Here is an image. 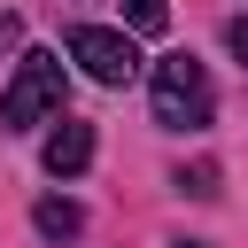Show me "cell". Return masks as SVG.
Returning <instances> with one entry per match:
<instances>
[{
    "instance_id": "7",
    "label": "cell",
    "mask_w": 248,
    "mask_h": 248,
    "mask_svg": "<svg viewBox=\"0 0 248 248\" xmlns=\"http://www.w3.org/2000/svg\"><path fill=\"white\" fill-rule=\"evenodd\" d=\"M178 194H202V202H209V194H217V170H209V163H194V170H178Z\"/></svg>"
},
{
    "instance_id": "5",
    "label": "cell",
    "mask_w": 248,
    "mask_h": 248,
    "mask_svg": "<svg viewBox=\"0 0 248 248\" xmlns=\"http://www.w3.org/2000/svg\"><path fill=\"white\" fill-rule=\"evenodd\" d=\"M31 225H39V240H78V232H85V209H78L70 194H39V202H31Z\"/></svg>"
},
{
    "instance_id": "1",
    "label": "cell",
    "mask_w": 248,
    "mask_h": 248,
    "mask_svg": "<svg viewBox=\"0 0 248 248\" xmlns=\"http://www.w3.org/2000/svg\"><path fill=\"white\" fill-rule=\"evenodd\" d=\"M62 93H70V70H62V54L31 46V54L16 62L8 93H0V132H31V124H54V116H62Z\"/></svg>"
},
{
    "instance_id": "8",
    "label": "cell",
    "mask_w": 248,
    "mask_h": 248,
    "mask_svg": "<svg viewBox=\"0 0 248 248\" xmlns=\"http://www.w3.org/2000/svg\"><path fill=\"white\" fill-rule=\"evenodd\" d=\"M232 54H240V62H248V16H240V23H232Z\"/></svg>"
},
{
    "instance_id": "9",
    "label": "cell",
    "mask_w": 248,
    "mask_h": 248,
    "mask_svg": "<svg viewBox=\"0 0 248 248\" xmlns=\"http://www.w3.org/2000/svg\"><path fill=\"white\" fill-rule=\"evenodd\" d=\"M178 248H209V240H178Z\"/></svg>"
},
{
    "instance_id": "2",
    "label": "cell",
    "mask_w": 248,
    "mask_h": 248,
    "mask_svg": "<svg viewBox=\"0 0 248 248\" xmlns=\"http://www.w3.org/2000/svg\"><path fill=\"white\" fill-rule=\"evenodd\" d=\"M147 101H155V124H170V132H202L217 116V85L194 54H163L147 70Z\"/></svg>"
},
{
    "instance_id": "4",
    "label": "cell",
    "mask_w": 248,
    "mask_h": 248,
    "mask_svg": "<svg viewBox=\"0 0 248 248\" xmlns=\"http://www.w3.org/2000/svg\"><path fill=\"white\" fill-rule=\"evenodd\" d=\"M39 163H46V178H78V170L93 163V124H78V116H54V132H46Z\"/></svg>"
},
{
    "instance_id": "6",
    "label": "cell",
    "mask_w": 248,
    "mask_h": 248,
    "mask_svg": "<svg viewBox=\"0 0 248 248\" xmlns=\"http://www.w3.org/2000/svg\"><path fill=\"white\" fill-rule=\"evenodd\" d=\"M163 23H170V8H163V0H124V31H140V39H155Z\"/></svg>"
},
{
    "instance_id": "3",
    "label": "cell",
    "mask_w": 248,
    "mask_h": 248,
    "mask_svg": "<svg viewBox=\"0 0 248 248\" xmlns=\"http://www.w3.org/2000/svg\"><path fill=\"white\" fill-rule=\"evenodd\" d=\"M70 62H78L93 85H132V78H140L132 31H108V23H78V31H70Z\"/></svg>"
}]
</instances>
